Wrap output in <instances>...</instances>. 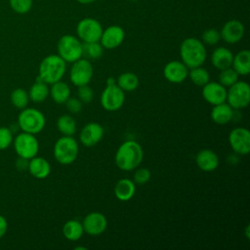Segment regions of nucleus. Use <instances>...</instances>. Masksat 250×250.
I'll list each match as a JSON object with an SVG mask.
<instances>
[{"label": "nucleus", "mask_w": 250, "mask_h": 250, "mask_svg": "<svg viewBox=\"0 0 250 250\" xmlns=\"http://www.w3.org/2000/svg\"><path fill=\"white\" fill-rule=\"evenodd\" d=\"M188 76L189 77V79L194 85L200 86V87L204 86L206 83L210 81V74L208 70L202 67L201 65L189 68Z\"/></svg>", "instance_id": "nucleus-30"}, {"label": "nucleus", "mask_w": 250, "mask_h": 250, "mask_svg": "<svg viewBox=\"0 0 250 250\" xmlns=\"http://www.w3.org/2000/svg\"><path fill=\"white\" fill-rule=\"evenodd\" d=\"M104 47L100 43L97 42H82V56L86 59L97 60L103 56Z\"/></svg>", "instance_id": "nucleus-31"}, {"label": "nucleus", "mask_w": 250, "mask_h": 250, "mask_svg": "<svg viewBox=\"0 0 250 250\" xmlns=\"http://www.w3.org/2000/svg\"><path fill=\"white\" fill-rule=\"evenodd\" d=\"M7 229H8L7 219L3 215H0V238H2L6 234Z\"/></svg>", "instance_id": "nucleus-40"}, {"label": "nucleus", "mask_w": 250, "mask_h": 250, "mask_svg": "<svg viewBox=\"0 0 250 250\" xmlns=\"http://www.w3.org/2000/svg\"><path fill=\"white\" fill-rule=\"evenodd\" d=\"M11 104L19 109H23L27 106L29 103L28 92L23 88H16L12 91L10 95Z\"/></svg>", "instance_id": "nucleus-32"}, {"label": "nucleus", "mask_w": 250, "mask_h": 250, "mask_svg": "<svg viewBox=\"0 0 250 250\" xmlns=\"http://www.w3.org/2000/svg\"><path fill=\"white\" fill-rule=\"evenodd\" d=\"M49 93H50V88L48 84L43 82L39 78H37V80L31 85V87L28 90L29 101L35 104L43 103L48 98Z\"/></svg>", "instance_id": "nucleus-26"}, {"label": "nucleus", "mask_w": 250, "mask_h": 250, "mask_svg": "<svg viewBox=\"0 0 250 250\" xmlns=\"http://www.w3.org/2000/svg\"><path fill=\"white\" fill-rule=\"evenodd\" d=\"M136 192V186L134 181L123 178L120 179L114 187V195L120 201L130 200Z\"/></svg>", "instance_id": "nucleus-23"}, {"label": "nucleus", "mask_w": 250, "mask_h": 250, "mask_svg": "<svg viewBox=\"0 0 250 250\" xmlns=\"http://www.w3.org/2000/svg\"><path fill=\"white\" fill-rule=\"evenodd\" d=\"M182 62L189 68L200 66L204 63L207 52L204 43L194 37L186 38L180 46Z\"/></svg>", "instance_id": "nucleus-2"}, {"label": "nucleus", "mask_w": 250, "mask_h": 250, "mask_svg": "<svg viewBox=\"0 0 250 250\" xmlns=\"http://www.w3.org/2000/svg\"><path fill=\"white\" fill-rule=\"evenodd\" d=\"M57 50L65 62H73L82 58V42L74 35H62L58 41Z\"/></svg>", "instance_id": "nucleus-7"}, {"label": "nucleus", "mask_w": 250, "mask_h": 250, "mask_svg": "<svg viewBox=\"0 0 250 250\" xmlns=\"http://www.w3.org/2000/svg\"><path fill=\"white\" fill-rule=\"evenodd\" d=\"M77 95H78V99L82 103L89 104L92 102L94 98V91L90 86H88V84L81 85V86H78Z\"/></svg>", "instance_id": "nucleus-37"}, {"label": "nucleus", "mask_w": 250, "mask_h": 250, "mask_svg": "<svg viewBox=\"0 0 250 250\" xmlns=\"http://www.w3.org/2000/svg\"><path fill=\"white\" fill-rule=\"evenodd\" d=\"M10 7L17 14H26L32 7V0H9Z\"/></svg>", "instance_id": "nucleus-34"}, {"label": "nucleus", "mask_w": 250, "mask_h": 250, "mask_svg": "<svg viewBox=\"0 0 250 250\" xmlns=\"http://www.w3.org/2000/svg\"><path fill=\"white\" fill-rule=\"evenodd\" d=\"M233 54L226 47L216 48L211 55V62L219 70L231 66Z\"/></svg>", "instance_id": "nucleus-22"}, {"label": "nucleus", "mask_w": 250, "mask_h": 250, "mask_svg": "<svg viewBox=\"0 0 250 250\" xmlns=\"http://www.w3.org/2000/svg\"><path fill=\"white\" fill-rule=\"evenodd\" d=\"M125 38V31L119 25H110L103 30L100 43L104 49H115L119 47Z\"/></svg>", "instance_id": "nucleus-15"}, {"label": "nucleus", "mask_w": 250, "mask_h": 250, "mask_svg": "<svg viewBox=\"0 0 250 250\" xmlns=\"http://www.w3.org/2000/svg\"><path fill=\"white\" fill-rule=\"evenodd\" d=\"M80 4H91L93 2H95L96 0H77Z\"/></svg>", "instance_id": "nucleus-41"}, {"label": "nucleus", "mask_w": 250, "mask_h": 250, "mask_svg": "<svg viewBox=\"0 0 250 250\" xmlns=\"http://www.w3.org/2000/svg\"><path fill=\"white\" fill-rule=\"evenodd\" d=\"M202 97L212 105L225 103L227 101V88L219 82L209 81L202 86Z\"/></svg>", "instance_id": "nucleus-17"}, {"label": "nucleus", "mask_w": 250, "mask_h": 250, "mask_svg": "<svg viewBox=\"0 0 250 250\" xmlns=\"http://www.w3.org/2000/svg\"><path fill=\"white\" fill-rule=\"evenodd\" d=\"M57 128L62 136H73L76 132V121L69 114H62L57 120Z\"/></svg>", "instance_id": "nucleus-28"}, {"label": "nucleus", "mask_w": 250, "mask_h": 250, "mask_svg": "<svg viewBox=\"0 0 250 250\" xmlns=\"http://www.w3.org/2000/svg\"><path fill=\"white\" fill-rule=\"evenodd\" d=\"M78 143L72 136H62L54 145V157L62 165L73 163L78 156Z\"/></svg>", "instance_id": "nucleus-5"}, {"label": "nucleus", "mask_w": 250, "mask_h": 250, "mask_svg": "<svg viewBox=\"0 0 250 250\" xmlns=\"http://www.w3.org/2000/svg\"><path fill=\"white\" fill-rule=\"evenodd\" d=\"M195 163L203 172H212L219 166V156L215 151L209 148H203L197 152Z\"/></svg>", "instance_id": "nucleus-19"}, {"label": "nucleus", "mask_w": 250, "mask_h": 250, "mask_svg": "<svg viewBox=\"0 0 250 250\" xmlns=\"http://www.w3.org/2000/svg\"><path fill=\"white\" fill-rule=\"evenodd\" d=\"M94 74V67L88 59H82L72 62L69 78L73 85L81 86L89 84Z\"/></svg>", "instance_id": "nucleus-11"}, {"label": "nucleus", "mask_w": 250, "mask_h": 250, "mask_svg": "<svg viewBox=\"0 0 250 250\" xmlns=\"http://www.w3.org/2000/svg\"><path fill=\"white\" fill-rule=\"evenodd\" d=\"M65 71L66 62L59 55H49L39 63L37 78L51 85L62 80Z\"/></svg>", "instance_id": "nucleus-3"}, {"label": "nucleus", "mask_w": 250, "mask_h": 250, "mask_svg": "<svg viewBox=\"0 0 250 250\" xmlns=\"http://www.w3.org/2000/svg\"><path fill=\"white\" fill-rule=\"evenodd\" d=\"M64 104L70 113H78L82 109V102L78 98L69 97Z\"/></svg>", "instance_id": "nucleus-39"}, {"label": "nucleus", "mask_w": 250, "mask_h": 250, "mask_svg": "<svg viewBox=\"0 0 250 250\" xmlns=\"http://www.w3.org/2000/svg\"><path fill=\"white\" fill-rule=\"evenodd\" d=\"M151 174L147 168H138L134 173V183L144 185L150 180Z\"/></svg>", "instance_id": "nucleus-38"}, {"label": "nucleus", "mask_w": 250, "mask_h": 250, "mask_svg": "<svg viewBox=\"0 0 250 250\" xmlns=\"http://www.w3.org/2000/svg\"><path fill=\"white\" fill-rule=\"evenodd\" d=\"M238 74L237 72L230 66L225 69H222L218 75L219 83L222 84L224 87L229 88L232 84H234L238 80Z\"/></svg>", "instance_id": "nucleus-33"}, {"label": "nucleus", "mask_w": 250, "mask_h": 250, "mask_svg": "<svg viewBox=\"0 0 250 250\" xmlns=\"http://www.w3.org/2000/svg\"><path fill=\"white\" fill-rule=\"evenodd\" d=\"M49 95L56 104H62L70 97V87L66 82L57 81L51 84Z\"/></svg>", "instance_id": "nucleus-25"}, {"label": "nucleus", "mask_w": 250, "mask_h": 250, "mask_svg": "<svg viewBox=\"0 0 250 250\" xmlns=\"http://www.w3.org/2000/svg\"><path fill=\"white\" fill-rule=\"evenodd\" d=\"M220 40L221 34L216 28H208L201 35V41L207 45H216Z\"/></svg>", "instance_id": "nucleus-36"}, {"label": "nucleus", "mask_w": 250, "mask_h": 250, "mask_svg": "<svg viewBox=\"0 0 250 250\" xmlns=\"http://www.w3.org/2000/svg\"><path fill=\"white\" fill-rule=\"evenodd\" d=\"M229 143L231 149L238 155H246L250 151V133L243 127H236L229 132Z\"/></svg>", "instance_id": "nucleus-12"}, {"label": "nucleus", "mask_w": 250, "mask_h": 250, "mask_svg": "<svg viewBox=\"0 0 250 250\" xmlns=\"http://www.w3.org/2000/svg\"><path fill=\"white\" fill-rule=\"evenodd\" d=\"M14 148L19 157L27 160L36 156L39 151V143L33 134L21 132L19 133L13 141Z\"/></svg>", "instance_id": "nucleus-8"}, {"label": "nucleus", "mask_w": 250, "mask_h": 250, "mask_svg": "<svg viewBox=\"0 0 250 250\" xmlns=\"http://www.w3.org/2000/svg\"><path fill=\"white\" fill-rule=\"evenodd\" d=\"M46 124L45 115L34 107H25L18 115L17 125L21 132L36 135L40 133Z\"/></svg>", "instance_id": "nucleus-4"}, {"label": "nucleus", "mask_w": 250, "mask_h": 250, "mask_svg": "<svg viewBox=\"0 0 250 250\" xmlns=\"http://www.w3.org/2000/svg\"><path fill=\"white\" fill-rule=\"evenodd\" d=\"M104 127L98 122L87 123L80 131L79 141L85 146H96L104 137Z\"/></svg>", "instance_id": "nucleus-14"}, {"label": "nucleus", "mask_w": 250, "mask_h": 250, "mask_svg": "<svg viewBox=\"0 0 250 250\" xmlns=\"http://www.w3.org/2000/svg\"><path fill=\"white\" fill-rule=\"evenodd\" d=\"M228 104L233 109H242L250 103V86L245 81H236L227 91Z\"/></svg>", "instance_id": "nucleus-9"}, {"label": "nucleus", "mask_w": 250, "mask_h": 250, "mask_svg": "<svg viewBox=\"0 0 250 250\" xmlns=\"http://www.w3.org/2000/svg\"><path fill=\"white\" fill-rule=\"evenodd\" d=\"M27 170L36 179H45L51 173V165L47 159L41 156H34L28 160Z\"/></svg>", "instance_id": "nucleus-20"}, {"label": "nucleus", "mask_w": 250, "mask_h": 250, "mask_svg": "<svg viewBox=\"0 0 250 250\" xmlns=\"http://www.w3.org/2000/svg\"><path fill=\"white\" fill-rule=\"evenodd\" d=\"M82 226L84 232L92 236H97L105 230L107 227V220L101 212H91L83 219Z\"/></svg>", "instance_id": "nucleus-13"}, {"label": "nucleus", "mask_w": 250, "mask_h": 250, "mask_svg": "<svg viewBox=\"0 0 250 250\" xmlns=\"http://www.w3.org/2000/svg\"><path fill=\"white\" fill-rule=\"evenodd\" d=\"M84 233L82 223L77 220H69L64 223L62 227L63 236L70 241L79 240Z\"/></svg>", "instance_id": "nucleus-27"}, {"label": "nucleus", "mask_w": 250, "mask_h": 250, "mask_svg": "<svg viewBox=\"0 0 250 250\" xmlns=\"http://www.w3.org/2000/svg\"><path fill=\"white\" fill-rule=\"evenodd\" d=\"M14 132L9 127H0V150L7 149L14 141Z\"/></svg>", "instance_id": "nucleus-35"}, {"label": "nucleus", "mask_w": 250, "mask_h": 250, "mask_svg": "<svg viewBox=\"0 0 250 250\" xmlns=\"http://www.w3.org/2000/svg\"><path fill=\"white\" fill-rule=\"evenodd\" d=\"M233 108L226 102L213 105L210 112L211 119L218 125H225L229 123L233 118Z\"/></svg>", "instance_id": "nucleus-21"}, {"label": "nucleus", "mask_w": 250, "mask_h": 250, "mask_svg": "<svg viewBox=\"0 0 250 250\" xmlns=\"http://www.w3.org/2000/svg\"><path fill=\"white\" fill-rule=\"evenodd\" d=\"M103 26L99 21L93 18L82 19L76 26L77 37L82 42H97L103 33Z\"/></svg>", "instance_id": "nucleus-10"}, {"label": "nucleus", "mask_w": 250, "mask_h": 250, "mask_svg": "<svg viewBox=\"0 0 250 250\" xmlns=\"http://www.w3.org/2000/svg\"><path fill=\"white\" fill-rule=\"evenodd\" d=\"M116 84L124 91L131 92L138 88L139 86V77L133 72H123L121 73L117 80Z\"/></svg>", "instance_id": "nucleus-29"}, {"label": "nucleus", "mask_w": 250, "mask_h": 250, "mask_svg": "<svg viewBox=\"0 0 250 250\" xmlns=\"http://www.w3.org/2000/svg\"><path fill=\"white\" fill-rule=\"evenodd\" d=\"M74 249H75V250H77V249H83V250H86L87 248H86V247H81V246H77V247H75Z\"/></svg>", "instance_id": "nucleus-42"}, {"label": "nucleus", "mask_w": 250, "mask_h": 250, "mask_svg": "<svg viewBox=\"0 0 250 250\" xmlns=\"http://www.w3.org/2000/svg\"><path fill=\"white\" fill-rule=\"evenodd\" d=\"M231 67L238 75H248L250 73V51L241 50L233 55Z\"/></svg>", "instance_id": "nucleus-24"}, {"label": "nucleus", "mask_w": 250, "mask_h": 250, "mask_svg": "<svg viewBox=\"0 0 250 250\" xmlns=\"http://www.w3.org/2000/svg\"><path fill=\"white\" fill-rule=\"evenodd\" d=\"M245 32V28L243 23L238 20H230L227 21L221 31V39L229 44H234L239 42Z\"/></svg>", "instance_id": "nucleus-18"}, {"label": "nucleus", "mask_w": 250, "mask_h": 250, "mask_svg": "<svg viewBox=\"0 0 250 250\" xmlns=\"http://www.w3.org/2000/svg\"><path fill=\"white\" fill-rule=\"evenodd\" d=\"M144 159V151L136 141H126L116 150L114 161L116 166L123 171H132L139 167Z\"/></svg>", "instance_id": "nucleus-1"}, {"label": "nucleus", "mask_w": 250, "mask_h": 250, "mask_svg": "<svg viewBox=\"0 0 250 250\" xmlns=\"http://www.w3.org/2000/svg\"><path fill=\"white\" fill-rule=\"evenodd\" d=\"M165 79L171 83H182L188 75V67L182 61H171L163 68Z\"/></svg>", "instance_id": "nucleus-16"}, {"label": "nucleus", "mask_w": 250, "mask_h": 250, "mask_svg": "<svg viewBox=\"0 0 250 250\" xmlns=\"http://www.w3.org/2000/svg\"><path fill=\"white\" fill-rule=\"evenodd\" d=\"M125 102L124 91L116 84L113 77L106 79V85L101 95V104L107 111L120 109Z\"/></svg>", "instance_id": "nucleus-6"}, {"label": "nucleus", "mask_w": 250, "mask_h": 250, "mask_svg": "<svg viewBox=\"0 0 250 250\" xmlns=\"http://www.w3.org/2000/svg\"><path fill=\"white\" fill-rule=\"evenodd\" d=\"M133 1H135V0H133Z\"/></svg>", "instance_id": "nucleus-43"}]
</instances>
